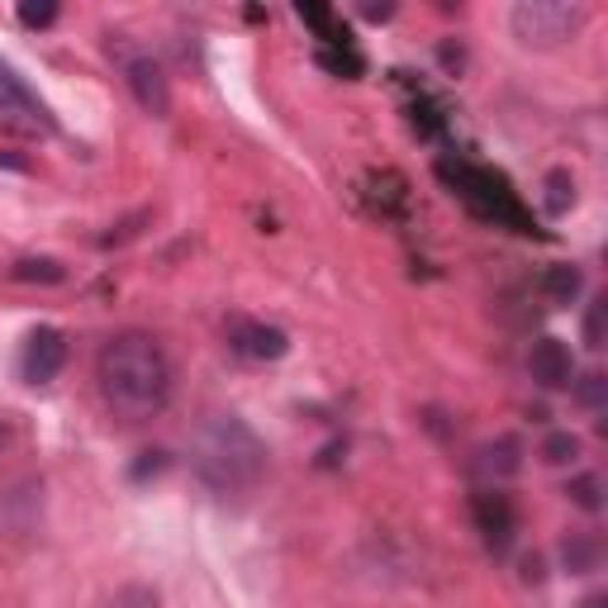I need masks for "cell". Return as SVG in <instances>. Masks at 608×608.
Listing matches in <instances>:
<instances>
[{
    "mask_svg": "<svg viewBox=\"0 0 608 608\" xmlns=\"http://www.w3.org/2000/svg\"><path fill=\"white\" fill-rule=\"evenodd\" d=\"M95 380H101L105 405L129 423L157 419L171 399V361L153 333H115L101 357H95Z\"/></svg>",
    "mask_w": 608,
    "mask_h": 608,
    "instance_id": "obj_1",
    "label": "cell"
},
{
    "mask_svg": "<svg viewBox=\"0 0 608 608\" xmlns=\"http://www.w3.org/2000/svg\"><path fill=\"white\" fill-rule=\"evenodd\" d=\"M190 471L214 500H243L266 475V442L238 413H210L190 442Z\"/></svg>",
    "mask_w": 608,
    "mask_h": 608,
    "instance_id": "obj_2",
    "label": "cell"
},
{
    "mask_svg": "<svg viewBox=\"0 0 608 608\" xmlns=\"http://www.w3.org/2000/svg\"><path fill=\"white\" fill-rule=\"evenodd\" d=\"M589 20L585 6H566V0H518L509 24L527 48H556L580 34V24Z\"/></svg>",
    "mask_w": 608,
    "mask_h": 608,
    "instance_id": "obj_3",
    "label": "cell"
},
{
    "mask_svg": "<svg viewBox=\"0 0 608 608\" xmlns=\"http://www.w3.org/2000/svg\"><path fill=\"white\" fill-rule=\"evenodd\" d=\"M43 475H10L0 485V542H14V547H29L43 533Z\"/></svg>",
    "mask_w": 608,
    "mask_h": 608,
    "instance_id": "obj_4",
    "label": "cell"
},
{
    "mask_svg": "<svg viewBox=\"0 0 608 608\" xmlns=\"http://www.w3.org/2000/svg\"><path fill=\"white\" fill-rule=\"evenodd\" d=\"M109 57L119 62V72H124V82H129L134 101L148 109V115L167 119L171 115V82H167V72H163V62H157L153 53H143V48H129V39H124V34L109 43Z\"/></svg>",
    "mask_w": 608,
    "mask_h": 608,
    "instance_id": "obj_5",
    "label": "cell"
},
{
    "mask_svg": "<svg viewBox=\"0 0 608 608\" xmlns=\"http://www.w3.org/2000/svg\"><path fill=\"white\" fill-rule=\"evenodd\" d=\"M0 129H14V134H53L57 119L34 91L24 86V76L0 57Z\"/></svg>",
    "mask_w": 608,
    "mask_h": 608,
    "instance_id": "obj_6",
    "label": "cell"
},
{
    "mask_svg": "<svg viewBox=\"0 0 608 608\" xmlns=\"http://www.w3.org/2000/svg\"><path fill=\"white\" fill-rule=\"evenodd\" d=\"M471 523H475L480 542H485V552L504 556L514 547V533H518V509L504 490H480L471 500Z\"/></svg>",
    "mask_w": 608,
    "mask_h": 608,
    "instance_id": "obj_7",
    "label": "cell"
},
{
    "mask_svg": "<svg viewBox=\"0 0 608 608\" xmlns=\"http://www.w3.org/2000/svg\"><path fill=\"white\" fill-rule=\"evenodd\" d=\"M229 347L248 361H281L291 352V333L262 318H229Z\"/></svg>",
    "mask_w": 608,
    "mask_h": 608,
    "instance_id": "obj_8",
    "label": "cell"
},
{
    "mask_svg": "<svg viewBox=\"0 0 608 608\" xmlns=\"http://www.w3.org/2000/svg\"><path fill=\"white\" fill-rule=\"evenodd\" d=\"M485 490H500L504 480H514L523 471V442L518 438H494V442H480L471 452V467H467Z\"/></svg>",
    "mask_w": 608,
    "mask_h": 608,
    "instance_id": "obj_9",
    "label": "cell"
},
{
    "mask_svg": "<svg viewBox=\"0 0 608 608\" xmlns=\"http://www.w3.org/2000/svg\"><path fill=\"white\" fill-rule=\"evenodd\" d=\"M24 380H34V386H43V380H53L62 366H67V338H62V328H34L24 338Z\"/></svg>",
    "mask_w": 608,
    "mask_h": 608,
    "instance_id": "obj_10",
    "label": "cell"
},
{
    "mask_svg": "<svg viewBox=\"0 0 608 608\" xmlns=\"http://www.w3.org/2000/svg\"><path fill=\"white\" fill-rule=\"evenodd\" d=\"M527 371H533L542 390H562L575 380V357L562 338H537L533 352H527Z\"/></svg>",
    "mask_w": 608,
    "mask_h": 608,
    "instance_id": "obj_11",
    "label": "cell"
},
{
    "mask_svg": "<svg viewBox=\"0 0 608 608\" xmlns=\"http://www.w3.org/2000/svg\"><path fill=\"white\" fill-rule=\"evenodd\" d=\"M556 556H562V570H570V575H595L604 566V547L595 533H566Z\"/></svg>",
    "mask_w": 608,
    "mask_h": 608,
    "instance_id": "obj_12",
    "label": "cell"
},
{
    "mask_svg": "<svg viewBox=\"0 0 608 608\" xmlns=\"http://www.w3.org/2000/svg\"><path fill=\"white\" fill-rule=\"evenodd\" d=\"M580 291H585V271L580 266L562 262V266L542 271V295H547L552 304H575V300H580Z\"/></svg>",
    "mask_w": 608,
    "mask_h": 608,
    "instance_id": "obj_13",
    "label": "cell"
},
{
    "mask_svg": "<svg viewBox=\"0 0 608 608\" xmlns=\"http://www.w3.org/2000/svg\"><path fill=\"white\" fill-rule=\"evenodd\" d=\"M570 205H575V176L566 167L547 171V181H542V210H547V214H566Z\"/></svg>",
    "mask_w": 608,
    "mask_h": 608,
    "instance_id": "obj_14",
    "label": "cell"
},
{
    "mask_svg": "<svg viewBox=\"0 0 608 608\" xmlns=\"http://www.w3.org/2000/svg\"><path fill=\"white\" fill-rule=\"evenodd\" d=\"M62 276H67V271L53 258H24L10 266V281H20V285H57Z\"/></svg>",
    "mask_w": 608,
    "mask_h": 608,
    "instance_id": "obj_15",
    "label": "cell"
},
{
    "mask_svg": "<svg viewBox=\"0 0 608 608\" xmlns=\"http://www.w3.org/2000/svg\"><path fill=\"white\" fill-rule=\"evenodd\" d=\"M566 494H570V500H575V504H580V509H585V514H599V509H604V480H599L595 471L575 475Z\"/></svg>",
    "mask_w": 608,
    "mask_h": 608,
    "instance_id": "obj_16",
    "label": "cell"
},
{
    "mask_svg": "<svg viewBox=\"0 0 608 608\" xmlns=\"http://www.w3.org/2000/svg\"><path fill=\"white\" fill-rule=\"evenodd\" d=\"M580 457V438L575 433H552L542 442V461H552V467H566V461Z\"/></svg>",
    "mask_w": 608,
    "mask_h": 608,
    "instance_id": "obj_17",
    "label": "cell"
},
{
    "mask_svg": "<svg viewBox=\"0 0 608 608\" xmlns=\"http://www.w3.org/2000/svg\"><path fill=\"white\" fill-rule=\"evenodd\" d=\"M105 608H157V589H148V585H119L115 595L105 599Z\"/></svg>",
    "mask_w": 608,
    "mask_h": 608,
    "instance_id": "obj_18",
    "label": "cell"
},
{
    "mask_svg": "<svg viewBox=\"0 0 608 608\" xmlns=\"http://www.w3.org/2000/svg\"><path fill=\"white\" fill-rule=\"evenodd\" d=\"M604 395H608V380L599 376V371H589V376H580V380H575V399H580V405L585 409H604Z\"/></svg>",
    "mask_w": 608,
    "mask_h": 608,
    "instance_id": "obj_19",
    "label": "cell"
},
{
    "mask_svg": "<svg viewBox=\"0 0 608 608\" xmlns=\"http://www.w3.org/2000/svg\"><path fill=\"white\" fill-rule=\"evenodd\" d=\"M53 20H57V6H53V0H43V6L24 0V6H20V24H29V29H48Z\"/></svg>",
    "mask_w": 608,
    "mask_h": 608,
    "instance_id": "obj_20",
    "label": "cell"
},
{
    "mask_svg": "<svg viewBox=\"0 0 608 608\" xmlns=\"http://www.w3.org/2000/svg\"><path fill=\"white\" fill-rule=\"evenodd\" d=\"M585 347H604V300H595V304H589V310H585Z\"/></svg>",
    "mask_w": 608,
    "mask_h": 608,
    "instance_id": "obj_21",
    "label": "cell"
},
{
    "mask_svg": "<svg viewBox=\"0 0 608 608\" xmlns=\"http://www.w3.org/2000/svg\"><path fill=\"white\" fill-rule=\"evenodd\" d=\"M318 62H324L328 72H347V76H357V72H361V57L352 53V48H343V53H318Z\"/></svg>",
    "mask_w": 608,
    "mask_h": 608,
    "instance_id": "obj_22",
    "label": "cell"
},
{
    "mask_svg": "<svg viewBox=\"0 0 608 608\" xmlns=\"http://www.w3.org/2000/svg\"><path fill=\"white\" fill-rule=\"evenodd\" d=\"M547 580V562L542 556H523V585H542Z\"/></svg>",
    "mask_w": 608,
    "mask_h": 608,
    "instance_id": "obj_23",
    "label": "cell"
},
{
    "mask_svg": "<svg viewBox=\"0 0 608 608\" xmlns=\"http://www.w3.org/2000/svg\"><path fill=\"white\" fill-rule=\"evenodd\" d=\"M157 471H167V452H143V461L134 467V475H157Z\"/></svg>",
    "mask_w": 608,
    "mask_h": 608,
    "instance_id": "obj_24",
    "label": "cell"
},
{
    "mask_svg": "<svg viewBox=\"0 0 608 608\" xmlns=\"http://www.w3.org/2000/svg\"><path fill=\"white\" fill-rule=\"evenodd\" d=\"M395 6H366V20H390Z\"/></svg>",
    "mask_w": 608,
    "mask_h": 608,
    "instance_id": "obj_25",
    "label": "cell"
},
{
    "mask_svg": "<svg viewBox=\"0 0 608 608\" xmlns=\"http://www.w3.org/2000/svg\"><path fill=\"white\" fill-rule=\"evenodd\" d=\"M580 608H608V599H604V595H589Z\"/></svg>",
    "mask_w": 608,
    "mask_h": 608,
    "instance_id": "obj_26",
    "label": "cell"
},
{
    "mask_svg": "<svg viewBox=\"0 0 608 608\" xmlns=\"http://www.w3.org/2000/svg\"><path fill=\"white\" fill-rule=\"evenodd\" d=\"M6 442H10V428H6V423H0V447H6Z\"/></svg>",
    "mask_w": 608,
    "mask_h": 608,
    "instance_id": "obj_27",
    "label": "cell"
}]
</instances>
